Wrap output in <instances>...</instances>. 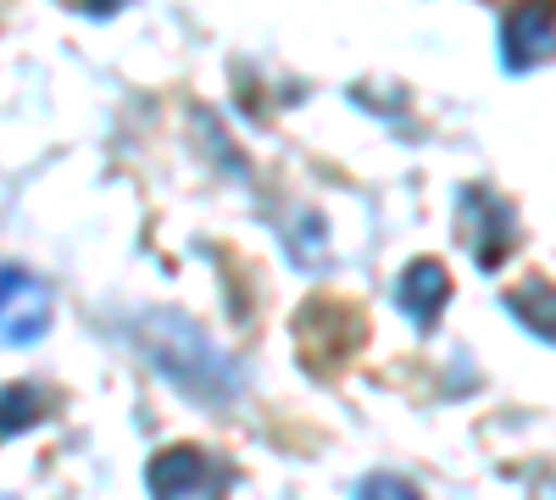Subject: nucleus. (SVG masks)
Masks as SVG:
<instances>
[{"mask_svg":"<svg viewBox=\"0 0 556 500\" xmlns=\"http://www.w3.org/2000/svg\"><path fill=\"white\" fill-rule=\"evenodd\" d=\"M462 201H468V206H462V229H473V222L484 229V234L468 240L473 261L479 267H501L506 261V245H513V211H506L495 195H484V190H468Z\"/></svg>","mask_w":556,"mask_h":500,"instance_id":"5","label":"nucleus"},{"mask_svg":"<svg viewBox=\"0 0 556 500\" xmlns=\"http://www.w3.org/2000/svg\"><path fill=\"white\" fill-rule=\"evenodd\" d=\"M506 306H513V317L523 329H534V339H551L556 345V290L551 284H518L513 295H506Z\"/></svg>","mask_w":556,"mask_h":500,"instance_id":"7","label":"nucleus"},{"mask_svg":"<svg viewBox=\"0 0 556 500\" xmlns=\"http://www.w3.org/2000/svg\"><path fill=\"white\" fill-rule=\"evenodd\" d=\"M146 484H151V500H223L228 495L223 462H212L195 445H173L162 457H151Z\"/></svg>","mask_w":556,"mask_h":500,"instance_id":"2","label":"nucleus"},{"mask_svg":"<svg viewBox=\"0 0 556 500\" xmlns=\"http://www.w3.org/2000/svg\"><path fill=\"white\" fill-rule=\"evenodd\" d=\"M51 329V290L23 267H0V345H34Z\"/></svg>","mask_w":556,"mask_h":500,"instance_id":"3","label":"nucleus"},{"mask_svg":"<svg viewBox=\"0 0 556 500\" xmlns=\"http://www.w3.org/2000/svg\"><path fill=\"white\" fill-rule=\"evenodd\" d=\"M45 412V395L34 384H0V434H23Z\"/></svg>","mask_w":556,"mask_h":500,"instance_id":"8","label":"nucleus"},{"mask_svg":"<svg viewBox=\"0 0 556 500\" xmlns=\"http://www.w3.org/2000/svg\"><path fill=\"white\" fill-rule=\"evenodd\" d=\"M395 300H401V311L412 317L417 329H429L434 317L445 311V300H451V272L440 261H412L401 272V284H395Z\"/></svg>","mask_w":556,"mask_h":500,"instance_id":"6","label":"nucleus"},{"mask_svg":"<svg viewBox=\"0 0 556 500\" xmlns=\"http://www.w3.org/2000/svg\"><path fill=\"white\" fill-rule=\"evenodd\" d=\"M551 51H556L551 7H523V12L506 17V28H501V62L513 67V73H523L534 62H551Z\"/></svg>","mask_w":556,"mask_h":500,"instance_id":"4","label":"nucleus"},{"mask_svg":"<svg viewBox=\"0 0 556 500\" xmlns=\"http://www.w3.org/2000/svg\"><path fill=\"white\" fill-rule=\"evenodd\" d=\"M156 361L167 368V379H178L190 395L201 400H235V373H228V361L184 323H167V339H151Z\"/></svg>","mask_w":556,"mask_h":500,"instance_id":"1","label":"nucleus"},{"mask_svg":"<svg viewBox=\"0 0 556 500\" xmlns=\"http://www.w3.org/2000/svg\"><path fill=\"white\" fill-rule=\"evenodd\" d=\"M356 500H417V484H406L401 473H374V478H362Z\"/></svg>","mask_w":556,"mask_h":500,"instance_id":"9","label":"nucleus"}]
</instances>
